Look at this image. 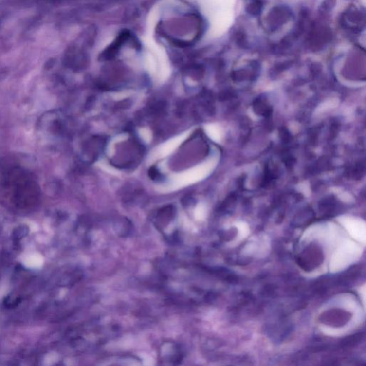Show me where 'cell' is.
I'll list each match as a JSON object with an SVG mask.
<instances>
[{"label":"cell","mask_w":366,"mask_h":366,"mask_svg":"<svg viewBox=\"0 0 366 366\" xmlns=\"http://www.w3.org/2000/svg\"><path fill=\"white\" fill-rule=\"evenodd\" d=\"M3 192L18 208L35 205L39 198L37 185L31 177L22 170H12L3 180Z\"/></svg>","instance_id":"1"},{"label":"cell","mask_w":366,"mask_h":366,"mask_svg":"<svg viewBox=\"0 0 366 366\" xmlns=\"http://www.w3.org/2000/svg\"><path fill=\"white\" fill-rule=\"evenodd\" d=\"M19 303H20V300L19 298L12 299L11 300V297H7V299H5L4 305L7 308H14L18 306Z\"/></svg>","instance_id":"3"},{"label":"cell","mask_w":366,"mask_h":366,"mask_svg":"<svg viewBox=\"0 0 366 366\" xmlns=\"http://www.w3.org/2000/svg\"><path fill=\"white\" fill-rule=\"evenodd\" d=\"M187 135H187V133L184 134V135L176 137L175 138L170 140V141L165 143V144L163 145V146H161V147L158 149V150L157 151V152H158V156L163 157L166 156V155H170V153H172V151H173L174 149H176L177 147H178V146L184 141V139H185V137H187Z\"/></svg>","instance_id":"2"},{"label":"cell","mask_w":366,"mask_h":366,"mask_svg":"<svg viewBox=\"0 0 366 366\" xmlns=\"http://www.w3.org/2000/svg\"><path fill=\"white\" fill-rule=\"evenodd\" d=\"M24 229L23 228H18L16 232H14V238H15V240H19L27 234V231L24 232Z\"/></svg>","instance_id":"4"}]
</instances>
